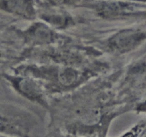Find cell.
Instances as JSON below:
<instances>
[{
    "label": "cell",
    "instance_id": "3",
    "mask_svg": "<svg viewBox=\"0 0 146 137\" xmlns=\"http://www.w3.org/2000/svg\"><path fill=\"white\" fill-rule=\"evenodd\" d=\"M29 36L31 41L36 43H45L50 41L52 38V34L49 29L43 25H37L31 29Z\"/></svg>",
    "mask_w": 146,
    "mask_h": 137
},
{
    "label": "cell",
    "instance_id": "1",
    "mask_svg": "<svg viewBox=\"0 0 146 137\" xmlns=\"http://www.w3.org/2000/svg\"><path fill=\"white\" fill-rule=\"evenodd\" d=\"M145 39V34L135 30H124L114 36L110 47L118 52H127L135 48Z\"/></svg>",
    "mask_w": 146,
    "mask_h": 137
},
{
    "label": "cell",
    "instance_id": "5",
    "mask_svg": "<svg viewBox=\"0 0 146 137\" xmlns=\"http://www.w3.org/2000/svg\"><path fill=\"white\" fill-rule=\"evenodd\" d=\"M0 57H1V54H0Z\"/></svg>",
    "mask_w": 146,
    "mask_h": 137
},
{
    "label": "cell",
    "instance_id": "4",
    "mask_svg": "<svg viewBox=\"0 0 146 137\" xmlns=\"http://www.w3.org/2000/svg\"><path fill=\"white\" fill-rule=\"evenodd\" d=\"M20 89L27 96L29 97H39L40 91L36 87V85L31 81L24 80L20 83Z\"/></svg>",
    "mask_w": 146,
    "mask_h": 137
},
{
    "label": "cell",
    "instance_id": "2",
    "mask_svg": "<svg viewBox=\"0 0 146 137\" xmlns=\"http://www.w3.org/2000/svg\"><path fill=\"white\" fill-rule=\"evenodd\" d=\"M1 5L4 9L24 17H31L34 14L29 0H3Z\"/></svg>",
    "mask_w": 146,
    "mask_h": 137
}]
</instances>
